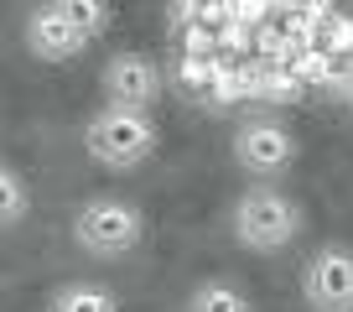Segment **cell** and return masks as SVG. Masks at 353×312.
<instances>
[{"label":"cell","instance_id":"obj_1","mask_svg":"<svg viewBox=\"0 0 353 312\" xmlns=\"http://www.w3.org/2000/svg\"><path fill=\"white\" fill-rule=\"evenodd\" d=\"M301 203L291 198V193L281 188H244L239 198H234L229 208V234H234V245L250 250V255H281L286 245H296V234H301Z\"/></svg>","mask_w":353,"mask_h":312},{"label":"cell","instance_id":"obj_2","mask_svg":"<svg viewBox=\"0 0 353 312\" xmlns=\"http://www.w3.org/2000/svg\"><path fill=\"white\" fill-rule=\"evenodd\" d=\"M83 151L94 167L104 172H135L145 162V156L156 151V120L141 110H114V104H104V110L88 115L83 125Z\"/></svg>","mask_w":353,"mask_h":312},{"label":"cell","instance_id":"obj_3","mask_svg":"<svg viewBox=\"0 0 353 312\" xmlns=\"http://www.w3.org/2000/svg\"><path fill=\"white\" fill-rule=\"evenodd\" d=\"M73 240L94 260H125L145 240V213L125 198H88L73 213Z\"/></svg>","mask_w":353,"mask_h":312},{"label":"cell","instance_id":"obj_4","mask_svg":"<svg viewBox=\"0 0 353 312\" xmlns=\"http://www.w3.org/2000/svg\"><path fill=\"white\" fill-rule=\"evenodd\" d=\"M234 162L244 177H254L260 188H276V177H286L296 167V135L270 115H254L234 130Z\"/></svg>","mask_w":353,"mask_h":312},{"label":"cell","instance_id":"obj_5","mask_svg":"<svg viewBox=\"0 0 353 312\" xmlns=\"http://www.w3.org/2000/svg\"><path fill=\"white\" fill-rule=\"evenodd\" d=\"M301 302L312 312H353V245H322L301 266Z\"/></svg>","mask_w":353,"mask_h":312},{"label":"cell","instance_id":"obj_6","mask_svg":"<svg viewBox=\"0 0 353 312\" xmlns=\"http://www.w3.org/2000/svg\"><path fill=\"white\" fill-rule=\"evenodd\" d=\"M99 89H104V104H114V110H151L156 99H161L166 78H161V63L145 52H114L110 63H104L99 73Z\"/></svg>","mask_w":353,"mask_h":312},{"label":"cell","instance_id":"obj_7","mask_svg":"<svg viewBox=\"0 0 353 312\" xmlns=\"http://www.w3.org/2000/svg\"><path fill=\"white\" fill-rule=\"evenodd\" d=\"M88 37L78 32L73 11H68V0L63 6H42V11L26 16V52L42 57V63H68L73 52H83Z\"/></svg>","mask_w":353,"mask_h":312},{"label":"cell","instance_id":"obj_8","mask_svg":"<svg viewBox=\"0 0 353 312\" xmlns=\"http://www.w3.org/2000/svg\"><path fill=\"white\" fill-rule=\"evenodd\" d=\"M47 312H120V302L99 281H68V286L52 291V307Z\"/></svg>","mask_w":353,"mask_h":312},{"label":"cell","instance_id":"obj_9","mask_svg":"<svg viewBox=\"0 0 353 312\" xmlns=\"http://www.w3.org/2000/svg\"><path fill=\"white\" fill-rule=\"evenodd\" d=\"M188 312H254V302L234 281H203V286H192Z\"/></svg>","mask_w":353,"mask_h":312},{"label":"cell","instance_id":"obj_10","mask_svg":"<svg viewBox=\"0 0 353 312\" xmlns=\"http://www.w3.org/2000/svg\"><path fill=\"white\" fill-rule=\"evenodd\" d=\"M21 219H26V182H21V172L6 162V167H0V224H6V229H21Z\"/></svg>","mask_w":353,"mask_h":312},{"label":"cell","instance_id":"obj_11","mask_svg":"<svg viewBox=\"0 0 353 312\" xmlns=\"http://www.w3.org/2000/svg\"><path fill=\"white\" fill-rule=\"evenodd\" d=\"M68 11H73V21H78V32L94 42V37L104 32V21H110V6H99V0H68Z\"/></svg>","mask_w":353,"mask_h":312}]
</instances>
